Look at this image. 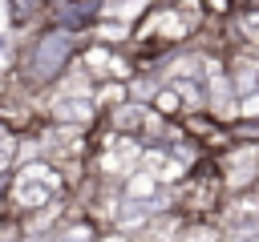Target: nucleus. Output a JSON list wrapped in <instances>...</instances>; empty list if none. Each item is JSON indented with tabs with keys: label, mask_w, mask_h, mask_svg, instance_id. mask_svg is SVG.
<instances>
[{
	"label": "nucleus",
	"mask_w": 259,
	"mask_h": 242,
	"mask_svg": "<svg viewBox=\"0 0 259 242\" xmlns=\"http://www.w3.org/2000/svg\"><path fill=\"white\" fill-rule=\"evenodd\" d=\"M81 36L57 28V24H40L16 52V85L32 97V93H49L77 60L81 52Z\"/></svg>",
	"instance_id": "obj_1"
},
{
	"label": "nucleus",
	"mask_w": 259,
	"mask_h": 242,
	"mask_svg": "<svg viewBox=\"0 0 259 242\" xmlns=\"http://www.w3.org/2000/svg\"><path fill=\"white\" fill-rule=\"evenodd\" d=\"M69 198V177L61 165H53L49 157L40 161H24L8 173V214L12 218H28V214H49V210H61Z\"/></svg>",
	"instance_id": "obj_2"
},
{
	"label": "nucleus",
	"mask_w": 259,
	"mask_h": 242,
	"mask_svg": "<svg viewBox=\"0 0 259 242\" xmlns=\"http://www.w3.org/2000/svg\"><path fill=\"white\" fill-rule=\"evenodd\" d=\"M214 165H219V177H223L227 198H243V194H255L259 190V141L235 137L227 149L214 153Z\"/></svg>",
	"instance_id": "obj_3"
},
{
	"label": "nucleus",
	"mask_w": 259,
	"mask_h": 242,
	"mask_svg": "<svg viewBox=\"0 0 259 242\" xmlns=\"http://www.w3.org/2000/svg\"><path fill=\"white\" fill-rule=\"evenodd\" d=\"M97 218L93 214H77V218H65L61 226H53V242H97Z\"/></svg>",
	"instance_id": "obj_4"
},
{
	"label": "nucleus",
	"mask_w": 259,
	"mask_h": 242,
	"mask_svg": "<svg viewBox=\"0 0 259 242\" xmlns=\"http://www.w3.org/2000/svg\"><path fill=\"white\" fill-rule=\"evenodd\" d=\"M49 4H53V0H8V20H12L16 28L45 24V16H49Z\"/></svg>",
	"instance_id": "obj_5"
},
{
	"label": "nucleus",
	"mask_w": 259,
	"mask_h": 242,
	"mask_svg": "<svg viewBox=\"0 0 259 242\" xmlns=\"http://www.w3.org/2000/svg\"><path fill=\"white\" fill-rule=\"evenodd\" d=\"M16 149H20V137H16V129L0 117V173H8V169H12Z\"/></svg>",
	"instance_id": "obj_6"
},
{
	"label": "nucleus",
	"mask_w": 259,
	"mask_h": 242,
	"mask_svg": "<svg viewBox=\"0 0 259 242\" xmlns=\"http://www.w3.org/2000/svg\"><path fill=\"white\" fill-rule=\"evenodd\" d=\"M0 242H24V226H20V218H12V214L0 218Z\"/></svg>",
	"instance_id": "obj_7"
}]
</instances>
